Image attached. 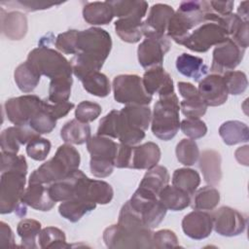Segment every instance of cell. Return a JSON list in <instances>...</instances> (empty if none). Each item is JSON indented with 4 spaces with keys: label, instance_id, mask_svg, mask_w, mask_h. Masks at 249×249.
Returning a JSON list of instances; mask_svg holds the SVG:
<instances>
[{
    "label": "cell",
    "instance_id": "1",
    "mask_svg": "<svg viewBox=\"0 0 249 249\" xmlns=\"http://www.w3.org/2000/svg\"><path fill=\"white\" fill-rule=\"evenodd\" d=\"M112 49L110 34L99 27L78 30L76 54L71 58L73 74L82 80L87 75L99 71Z\"/></svg>",
    "mask_w": 249,
    "mask_h": 249
},
{
    "label": "cell",
    "instance_id": "2",
    "mask_svg": "<svg viewBox=\"0 0 249 249\" xmlns=\"http://www.w3.org/2000/svg\"><path fill=\"white\" fill-rule=\"evenodd\" d=\"M81 157L71 144L60 145L54 156L36 168L29 176L28 184H52L63 180L79 169Z\"/></svg>",
    "mask_w": 249,
    "mask_h": 249
},
{
    "label": "cell",
    "instance_id": "3",
    "mask_svg": "<svg viewBox=\"0 0 249 249\" xmlns=\"http://www.w3.org/2000/svg\"><path fill=\"white\" fill-rule=\"evenodd\" d=\"M207 1H183L174 12L167 25V36L181 45L184 39L198 25L206 20V15L211 12Z\"/></svg>",
    "mask_w": 249,
    "mask_h": 249
},
{
    "label": "cell",
    "instance_id": "4",
    "mask_svg": "<svg viewBox=\"0 0 249 249\" xmlns=\"http://www.w3.org/2000/svg\"><path fill=\"white\" fill-rule=\"evenodd\" d=\"M228 38L230 37L225 16H219L211 11L206 15V20L196 27L181 45L196 53H205Z\"/></svg>",
    "mask_w": 249,
    "mask_h": 249
},
{
    "label": "cell",
    "instance_id": "5",
    "mask_svg": "<svg viewBox=\"0 0 249 249\" xmlns=\"http://www.w3.org/2000/svg\"><path fill=\"white\" fill-rule=\"evenodd\" d=\"M180 103L175 92L160 96L154 105L151 120L153 134L160 140L172 139L180 128Z\"/></svg>",
    "mask_w": 249,
    "mask_h": 249
},
{
    "label": "cell",
    "instance_id": "6",
    "mask_svg": "<svg viewBox=\"0 0 249 249\" xmlns=\"http://www.w3.org/2000/svg\"><path fill=\"white\" fill-rule=\"evenodd\" d=\"M153 231L147 228L112 225L103 231V241L108 248H153Z\"/></svg>",
    "mask_w": 249,
    "mask_h": 249
},
{
    "label": "cell",
    "instance_id": "7",
    "mask_svg": "<svg viewBox=\"0 0 249 249\" xmlns=\"http://www.w3.org/2000/svg\"><path fill=\"white\" fill-rule=\"evenodd\" d=\"M42 76L51 80L72 76V66L60 53L46 46L41 45L29 52L26 59Z\"/></svg>",
    "mask_w": 249,
    "mask_h": 249
},
{
    "label": "cell",
    "instance_id": "8",
    "mask_svg": "<svg viewBox=\"0 0 249 249\" xmlns=\"http://www.w3.org/2000/svg\"><path fill=\"white\" fill-rule=\"evenodd\" d=\"M26 174L18 171L1 172L0 179V213L16 212L18 216L24 217L26 205L21 202L25 191Z\"/></svg>",
    "mask_w": 249,
    "mask_h": 249
},
{
    "label": "cell",
    "instance_id": "9",
    "mask_svg": "<svg viewBox=\"0 0 249 249\" xmlns=\"http://www.w3.org/2000/svg\"><path fill=\"white\" fill-rule=\"evenodd\" d=\"M114 98L124 105L148 106L153 96L148 94L142 83V78L134 74L118 75L113 80Z\"/></svg>",
    "mask_w": 249,
    "mask_h": 249
},
{
    "label": "cell",
    "instance_id": "10",
    "mask_svg": "<svg viewBox=\"0 0 249 249\" xmlns=\"http://www.w3.org/2000/svg\"><path fill=\"white\" fill-rule=\"evenodd\" d=\"M91 179L77 169L67 178L52 183L48 187L51 197L55 201H66L73 198L89 199V188ZM91 201V200H90Z\"/></svg>",
    "mask_w": 249,
    "mask_h": 249
},
{
    "label": "cell",
    "instance_id": "11",
    "mask_svg": "<svg viewBox=\"0 0 249 249\" xmlns=\"http://www.w3.org/2000/svg\"><path fill=\"white\" fill-rule=\"evenodd\" d=\"M44 100L34 94H26L8 99L4 110L8 120L17 126H27L31 118L43 107Z\"/></svg>",
    "mask_w": 249,
    "mask_h": 249
},
{
    "label": "cell",
    "instance_id": "12",
    "mask_svg": "<svg viewBox=\"0 0 249 249\" xmlns=\"http://www.w3.org/2000/svg\"><path fill=\"white\" fill-rule=\"evenodd\" d=\"M245 50L239 47L231 38L215 46L213 50L212 63L210 71L215 74L223 75L228 71L233 70L243 59Z\"/></svg>",
    "mask_w": 249,
    "mask_h": 249
},
{
    "label": "cell",
    "instance_id": "13",
    "mask_svg": "<svg viewBox=\"0 0 249 249\" xmlns=\"http://www.w3.org/2000/svg\"><path fill=\"white\" fill-rule=\"evenodd\" d=\"M170 41L166 35L145 37L137 49L139 64L146 70L162 66L165 53L170 49Z\"/></svg>",
    "mask_w": 249,
    "mask_h": 249
},
{
    "label": "cell",
    "instance_id": "14",
    "mask_svg": "<svg viewBox=\"0 0 249 249\" xmlns=\"http://www.w3.org/2000/svg\"><path fill=\"white\" fill-rule=\"evenodd\" d=\"M213 229L223 236H236L242 233L247 226L246 216L230 206H222L212 213Z\"/></svg>",
    "mask_w": 249,
    "mask_h": 249
},
{
    "label": "cell",
    "instance_id": "15",
    "mask_svg": "<svg viewBox=\"0 0 249 249\" xmlns=\"http://www.w3.org/2000/svg\"><path fill=\"white\" fill-rule=\"evenodd\" d=\"M197 90L207 107H215L224 104L229 95L223 76L215 73L201 79Z\"/></svg>",
    "mask_w": 249,
    "mask_h": 249
},
{
    "label": "cell",
    "instance_id": "16",
    "mask_svg": "<svg viewBox=\"0 0 249 249\" xmlns=\"http://www.w3.org/2000/svg\"><path fill=\"white\" fill-rule=\"evenodd\" d=\"M182 230L192 239L200 240L208 237L213 230L212 214L202 210L190 212L182 220Z\"/></svg>",
    "mask_w": 249,
    "mask_h": 249
},
{
    "label": "cell",
    "instance_id": "17",
    "mask_svg": "<svg viewBox=\"0 0 249 249\" xmlns=\"http://www.w3.org/2000/svg\"><path fill=\"white\" fill-rule=\"evenodd\" d=\"M173 14V8L167 4L158 3L153 5L147 18L143 21V35L145 37L164 35Z\"/></svg>",
    "mask_w": 249,
    "mask_h": 249
},
{
    "label": "cell",
    "instance_id": "18",
    "mask_svg": "<svg viewBox=\"0 0 249 249\" xmlns=\"http://www.w3.org/2000/svg\"><path fill=\"white\" fill-rule=\"evenodd\" d=\"M142 83L148 94H159L164 96L174 92L173 80L162 66L148 69L143 77Z\"/></svg>",
    "mask_w": 249,
    "mask_h": 249
},
{
    "label": "cell",
    "instance_id": "19",
    "mask_svg": "<svg viewBox=\"0 0 249 249\" xmlns=\"http://www.w3.org/2000/svg\"><path fill=\"white\" fill-rule=\"evenodd\" d=\"M40 136L30 126H10L5 128L0 135L1 150L3 152L18 154L21 145L27 144L32 139Z\"/></svg>",
    "mask_w": 249,
    "mask_h": 249
},
{
    "label": "cell",
    "instance_id": "20",
    "mask_svg": "<svg viewBox=\"0 0 249 249\" xmlns=\"http://www.w3.org/2000/svg\"><path fill=\"white\" fill-rule=\"evenodd\" d=\"M160 160V149L154 142H146L132 146L130 165L133 169H151L158 165Z\"/></svg>",
    "mask_w": 249,
    "mask_h": 249
},
{
    "label": "cell",
    "instance_id": "21",
    "mask_svg": "<svg viewBox=\"0 0 249 249\" xmlns=\"http://www.w3.org/2000/svg\"><path fill=\"white\" fill-rule=\"evenodd\" d=\"M1 12V31L10 40L18 41L24 38L27 33V18L20 12H5L3 8Z\"/></svg>",
    "mask_w": 249,
    "mask_h": 249
},
{
    "label": "cell",
    "instance_id": "22",
    "mask_svg": "<svg viewBox=\"0 0 249 249\" xmlns=\"http://www.w3.org/2000/svg\"><path fill=\"white\" fill-rule=\"evenodd\" d=\"M21 202L39 211H50L56 203L50 196L48 187L44 184H28L21 198Z\"/></svg>",
    "mask_w": 249,
    "mask_h": 249
},
{
    "label": "cell",
    "instance_id": "23",
    "mask_svg": "<svg viewBox=\"0 0 249 249\" xmlns=\"http://www.w3.org/2000/svg\"><path fill=\"white\" fill-rule=\"evenodd\" d=\"M221 155L215 150H204L199 154L198 166L204 181L210 186H217L222 179Z\"/></svg>",
    "mask_w": 249,
    "mask_h": 249
},
{
    "label": "cell",
    "instance_id": "24",
    "mask_svg": "<svg viewBox=\"0 0 249 249\" xmlns=\"http://www.w3.org/2000/svg\"><path fill=\"white\" fill-rule=\"evenodd\" d=\"M118 146L110 137L94 135L91 136L87 142V149L90 155V160H116Z\"/></svg>",
    "mask_w": 249,
    "mask_h": 249
},
{
    "label": "cell",
    "instance_id": "25",
    "mask_svg": "<svg viewBox=\"0 0 249 249\" xmlns=\"http://www.w3.org/2000/svg\"><path fill=\"white\" fill-rule=\"evenodd\" d=\"M176 68L179 73L187 78L199 82L208 71V66L201 57L183 53L176 58Z\"/></svg>",
    "mask_w": 249,
    "mask_h": 249
},
{
    "label": "cell",
    "instance_id": "26",
    "mask_svg": "<svg viewBox=\"0 0 249 249\" xmlns=\"http://www.w3.org/2000/svg\"><path fill=\"white\" fill-rule=\"evenodd\" d=\"M84 19L92 25H105L112 21L114 13L109 1L88 2L83 8Z\"/></svg>",
    "mask_w": 249,
    "mask_h": 249
},
{
    "label": "cell",
    "instance_id": "27",
    "mask_svg": "<svg viewBox=\"0 0 249 249\" xmlns=\"http://www.w3.org/2000/svg\"><path fill=\"white\" fill-rule=\"evenodd\" d=\"M115 30L117 35L126 43H137L143 36L142 18L127 17L119 18L115 21Z\"/></svg>",
    "mask_w": 249,
    "mask_h": 249
},
{
    "label": "cell",
    "instance_id": "28",
    "mask_svg": "<svg viewBox=\"0 0 249 249\" xmlns=\"http://www.w3.org/2000/svg\"><path fill=\"white\" fill-rule=\"evenodd\" d=\"M90 126L77 119L67 122L60 129V137L67 144L82 145L87 143L90 136Z\"/></svg>",
    "mask_w": 249,
    "mask_h": 249
},
{
    "label": "cell",
    "instance_id": "29",
    "mask_svg": "<svg viewBox=\"0 0 249 249\" xmlns=\"http://www.w3.org/2000/svg\"><path fill=\"white\" fill-rule=\"evenodd\" d=\"M170 176L166 167L162 165H156L143 176L139 188L144 189L159 196L161 190L166 187L169 183Z\"/></svg>",
    "mask_w": 249,
    "mask_h": 249
},
{
    "label": "cell",
    "instance_id": "30",
    "mask_svg": "<svg viewBox=\"0 0 249 249\" xmlns=\"http://www.w3.org/2000/svg\"><path fill=\"white\" fill-rule=\"evenodd\" d=\"M95 207L96 203L93 201L82 198H73L62 201L58 206V212L64 219L72 223H76Z\"/></svg>",
    "mask_w": 249,
    "mask_h": 249
},
{
    "label": "cell",
    "instance_id": "31",
    "mask_svg": "<svg viewBox=\"0 0 249 249\" xmlns=\"http://www.w3.org/2000/svg\"><path fill=\"white\" fill-rule=\"evenodd\" d=\"M124 121L133 128L146 130L152 120V112L146 105H125L120 110Z\"/></svg>",
    "mask_w": 249,
    "mask_h": 249
},
{
    "label": "cell",
    "instance_id": "32",
    "mask_svg": "<svg viewBox=\"0 0 249 249\" xmlns=\"http://www.w3.org/2000/svg\"><path fill=\"white\" fill-rule=\"evenodd\" d=\"M160 201L167 210L181 211L191 204V196L186 192L167 185L159 195Z\"/></svg>",
    "mask_w": 249,
    "mask_h": 249
},
{
    "label": "cell",
    "instance_id": "33",
    "mask_svg": "<svg viewBox=\"0 0 249 249\" xmlns=\"http://www.w3.org/2000/svg\"><path fill=\"white\" fill-rule=\"evenodd\" d=\"M219 134L227 145H235L249 140L248 125L240 121H227L219 127Z\"/></svg>",
    "mask_w": 249,
    "mask_h": 249
},
{
    "label": "cell",
    "instance_id": "34",
    "mask_svg": "<svg viewBox=\"0 0 249 249\" xmlns=\"http://www.w3.org/2000/svg\"><path fill=\"white\" fill-rule=\"evenodd\" d=\"M15 82L18 88L22 92H31L38 86L41 75L38 71L26 60L19 64L14 73Z\"/></svg>",
    "mask_w": 249,
    "mask_h": 249
},
{
    "label": "cell",
    "instance_id": "35",
    "mask_svg": "<svg viewBox=\"0 0 249 249\" xmlns=\"http://www.w3.org/2000/svg\"><path fill=\"white\" fill-rule=\"evenodd\" d=\"M109 3L112 6L114 17L119 18L135 17L143 19L148 10V3L142 0H116L109 1Z\"/></svg>",
    "mask_w": 249,
    "mask_h": 249
},
{
    "label": "cell",
    "instance_id": "36",
    "mask_svg": "<svg viewBox=\"0 0 249 249\" xmlns=\"http://www.w3.org/2000/svg\"><path fill=\"white\" fill-rule=\"evenodd\" d=\"M191 202L195 210H214L220 202V193L214 186H205L195 192Z\"/></svg>",
    "mask_w": 249,
    "mask_h": 249
},
{
    "label": "cell",
    "instance_id": "37",
    "mask_svg": "<svg viewBox=\"0 0 249 249\" xmlns=\"http://www.w3.org/2000/svg\"><path fill=\"white\" fill-rule=\"evenodd\" d=\"M200 184V176L198 172L192 168H178L173 172L172 185L190 196L194 195Z\"/></svg>",
    "mask_w": 249,
    "mask_h": 249
},
{
    "label": "cell",
    "instance_id": "38",
    "mask_svg": "<svg viewBox=\"0 0 249 249\" xmlns=\"http://www.w3.org/2000/svg\"><path fill=\"white\" fill-rule=\"evenodd\" d=\"M80 81L83 84V88L92 95L98 97H105L111 91V85L109 79L105 74L99 71L92 72Z\"/></svg>",
    "mask_w": 249,
    "mask_h": 249
},
{
    "label": "cell",
    "instance_id": "39",
    "mask_svg": "<svg viewBox=\"0 0 249 249\" xmlns=\"http://www.w3.org/2000/svg\"><path fill=\"white\" fill-rule=\"evenodd\" d=\"M41 223L34 219H22L17 227V232L21 238V246L24 248H37L36 238L41 231Z\"/></svg>",
    "mask_w": 249,
    "mask_h": 249
},
{
    "label": "cell",
    "instance_id": "40",
    "mask_svg": "<svg viewBox=\"0 0 249 249\" xmlns=\"http://www.w3.org/2000/svg\"><path fill=\"white\" fill-rule=\"evenodd\" d=\"M72 84V76L51 80L48 101L51 103H61L68 101L71 95Z\"/></svg>",
    "mask_w": 249,
    "mask_h": 249
},
{
    "label": "cell",
    "instance_id": "41",
    "mask_svg": "<svg viewBox=\"0 0 249 249\" xmlns=\"http://www.w3.org/2000/svg\"><path fill=\"white\" fill-rule=\"evenodd\" d=\"M39 246L46 248H68L70 245L66 242L64 231L56 227H46L41 230L38 236Z\"/></svg>",
    "mask_w": 249,
    "mask_h": 249
},
{
    "label": "cell",
    "instance_id": "42",
    "mask_svg": "<svg viewBox=\"0 0 249 249\" xmlns=\"http://www.w3.org/2000/svg\"><path fill=\"white\" fill-rule=\"evenodd\" d=\"M56 119L47 108V101L44 102L43 107L31 118L28 126L39 134H46L52 132L56 126Z\"/></svg>",
    "mask_w": 249,
    "mask_h": 249
},
{
    "label": "cell",
    "instance_id": "43",
    "mask_svg": "<svg viewBox=\"0 0 249 249\" xmlns=\"http://www.w3.org/2000/svg\"><path fill=\"white\" fill-rule=\"evenodd\" d=\"M177 160L186 166L194 165L199 158V149L196 142L193 139H182L175 149Z\"/></svg>",
    "mask_w": 249,
    "mask_h": 249
},
{
    "label": "cell",
    "instance_id": "44",
    "mask_svg": "<svg viewBox=\"0 0 249 249\" xmlns=\"http://www.w3.org/2000/svg\"><path fill=\"white\" fill-rule=\"evenodd\" d=\"M114 196L111 185L102 180H91L89 188V199L96 204H108Z\"/></svg>",
    "mask_w": 249,
    "mask_h": 249
},
{
    "label": "cell",
    "instance_id": "45",
    "mask_svg": "<svg viewBox=\"0 0 249 249\" xmlns=\"http://www.w3.org/2000/svg\"><path fill=\"white\" fill-rule=\"evenodd\" d=\"M222 76L229 94L238 95L246 90L248 81L244 72L231 70L224 73Z\"/></svg>",
    "mask_w": 249,
    "mask_h": 249
},
{
    "label": "cell",
    "instance_id": "46",
    "mask_svg": "<svg viewBox=\"0 0 249 249\" xmlns=\"http://www.w3.org/2000/svg\"><path fill=\"white\" fill-rule=\"evenodd\" d=\"M180 109L187 118L199 119L207 110V105L201 99L199 93L188 98H184L180 102Z\"/></svg>",
    "mask_w": 249,
    "mask_h": 249
},
{
    "label": "cell",
    "instance_id": "47",
    "mask_svg": "<svg viewBox=\"0 0 249 249\" xmlns=\"http://www.w3.org/2000/svg\"><path fill=\"white\" fill-rule=\"evenodd\" d=\"M18 171L27 174L26 159L22 155L1 152V172Z\"/></svg>",
    "mask_w": 249,
    "mask_h": 249
},
{
    "label": "cell",
    "instance_id": "48",
    "mask_svg": "<svg viewBox=\"0 0 249 249\" xmlns=\"http://www.w3.org/2000/svg\"><path fill=\"white\" fill-rule=\"evenodd\" d=\"M52 148L51 142L43 137H36L29 141L26 146V154L34 160L41 161L46 160Z\"/></svg>",
    "mask_w": 249,
    "mask_h": 249
},
{
    "label": "cell",
    "instance_id": "49",
    "mask_svg": "<svg viewBox=\"0 0 249 249\" xmlns=\"http://www.w3.org/2000/svg\"><path fill=\"white\" fill-rule=\"evenodd\" d=\"M101 111L102 108L98 103L85 100L78 104L75 110V117L78 121L89 124L96 120L101 114Z\"/></svg>",
    "mask_w": 249,
    "mask_h": 249
},
{
    "label": "cell",
    "instance_id": "50",
    "mask_svg": "<svg viewBox=\"0 0 249 249\" xmlns=\"http://www.w3.org/2000/svg\"><path fill=\"white\" fill-rule=\"evenodd\" d=\"M180 128L187 137L193 140L201 138L207 133V126L200 119L187 118L180 123Z\"/></svg>",
    "mask_w": 249,
    "mask_h": 249
},
{
    "label": "cell",
    "instance_id": "51",
    "mask_svg": "<svg viewBox=\"0 0 249 249\" xmlns=\"http://www.w3.org/2000/svg\"><path fill=\"white\" fill-rule=\"evenodd\" d=\"M78 30L71 29L56 36L54 45L56 49L66 54H76V42Z\"/></svg>",
    "mask_w": 249,
    "mask_h": 249
},
{
    "label": "cell",
    "instance_id": "52",
    "mask_svg": "<svg viewBox=\"0 0 249 249\" xmlns=\"http://www.w3.org/2000/svg\"><path fill=\"white\" fill-rule=\"evenodd\" d=\"M153 248H175L179 246L178 238L170 230H160L153 232Z\"/></svg>",
    "mask_w": 249,
    "mask_h": 249
},
{
    "label": "cell",
    "instance_id": "53",
    "mask_svg": "<svg viewBox=\"0 0 249 249\" xmlns=\"http://www.w3.org/2000/svg\"><path fill=\"white\" fill-rule=\"evenodd\" d=\"M119 111L112 110L105 117H103L97 128V135L106 136L110 138H116V127L118 121Z\"/></svg>",
    "mask_w": 249,
    "mask_h": 249
},
{
    "label": "cell",
    "instance_id": "54",
    "mask_svg": "<svg viewBox=\"0 0 249 249\" xmlns=\"http://www.w3.org/2000/svg\"><path fill=\"white\" fill-rule=\"evenodd\" d=\"M1 5H15L18 7L19 9H22L27 12H33V11H38V10H45L49 9L53 6L58 5L56 3H49V2H43V1H11V2H6L2 1Z\"/></svg>",
    "mask_w": 249,
    "mask_h": 249
},
{
    "label": "cell",
    "instance_id": "55",
    "mask_svg": "<svg viewBox=\"0 0 249 249\" xmlns=\"http://www.w3.org/2000/svg\"><path fill=\"white\" fill-rule=\"evenodd\" d=\"M47 108L52 113V115L56 120H58L65 117L74 108V103L69 101L61 103H51L47 101Z\"/></svg>",
    "mask_w": 249,
    "mask_h": 249
},
{
    "label": "cell",
    "instance_id": "56",
    "mask_svg": "<svg viewBox=\"0 0 249 249\" xmlns=\"http://www.w3.org/2000/svg\"><path fill=\"white\" fill-rule=\"evenodd\" d=\"M0 245L2 247H16L14 232L11 227L3 221L0 222Z\"/></svg>",
    "mask_w": 249,
    "mask_h": 249
},
{
    "label": "cell",
    "instance_id": "57",
    "mask_svg": "<svg viewBox=\"0 0 249 249\" xmlns=\"http://www.w3.org/2000/svg\"><path fill=\"white\" fill-rule=\"evenodd\" d=\"M211 10L219 16H227L232 13L233 1H210Z\"/></svg>",
    "mask_w": 249,
    "mask_h": 249
},
{
    "label": "cell",
    "instance_id": "58",
    "mask_svg": "<svg viewBox=\"0 0 249 249\" xmlns=\"http://www.w3.org/2000/svg\"><path fill=\"white\" fill-rule=\"evenodd\" d=\"M178 89H179V93L183 98H188V97L198 94L197 89L193 84L188 82H179Z\"/></svg>",
    "mask_w": 249,
    "mask_h": 249
},
{
    "label": "cell",
    "instance_id": "59",
    "mask_svg": "<svg viewBox=\"0 0 249 249\" xmlns=\"http://www.w3.org/2000/svg\"><path fill=\"white\" fill-rule=\"evenodd\" d=\"M236 160L245 166L248 165V145L239 147L234 153Z\"/></svg>",
    "mask_w": 249,
    "mask_h": 249
},
{
    "label": "cell",
    "instance_id": "60",
    "mask_svg": "<svg viewBox=\"0 0 249 249\" xmlns=\"http://www.w3.org/2000/svg\"><path fill=\"white\" fill-rule=\"evenodd\" d=\"M248 4H249L248 1H243L239 4L237 8L236 15L244 21H248Z\"/></svg>",
    "mask_w": 249,
    "mask_h": 249
}]
</instances>
